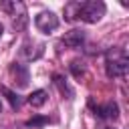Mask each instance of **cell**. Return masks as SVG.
I'll return each instance as SVG.
<instances>
[{
  "label": "cell",
  "mask_w": 129,
  "mask_h": 129,
  "mask_svg": "<svg viewBox=\"0 0 129 129\" xmlns=\"http://www.w3.org/2000/svg\"><path fill=\"white\" fill-rule=\"evenodd\" d=\"M129 71V56L123 46H111L105 52V75L109 79H121Z\"/></svg>",
  "instance_id": "cell-1"
},
{
  "label": "cell",
  "mask_w": 129,
  "mask_h": 129,
  "mask_svg": "<svg viewBox=\"0 0 129 129\" xmlns=\"http://www.w3.org/2000/svg\"><path fill=\"white\" fill-rule=\"evenodd\" d=\"M105 2L101 0H87V2H77V16L75 20H83L87 24H95L105 16Z\"/></svg>",
  "instance_id": "cell-2"
},
{
  "label": "cell",
  "mask_w": 129,
  "mask_h": 129,
  "mask_svg": "<svg viewBox=\"0 0 129 129\" xmlns=\"http://www.w3.org/2000/svg\"><path fill=\"white\" fill-rule=\"evenodd\" d=\"M0 8L10 14L12 28L16 32H22L28 26V12H26V6L22 2H18V0H4V2H0Z\"/></svg>",
  "instance_id": "cell-3"
},
{
  "label": "cell",
  "mask_w": 129,
  "mask_h": 129,
  "mask_svg": "<svg viewBox=\"0 0 129 129\" xmlns=\"http://www.w3.org/2000/svg\"><path fill=\"white\" fill-rule=\"evenodd\" d=\"M34 26L38 28V32L42 34H50L58 28V16L52 10H42L34 16Z\"/></svg>",
  "instance_id": "cell-4"
},
{
  "label": "cell",
  "mask_w": 129,
  "mask_h": 129,
  "mask_svg": "<svg viewBox=\"0 0 129 129\" xmlns=\"http://www.w3.org/2000/svg\"><path fill=\"white\" fill-rule=\"evenodd\" d=\"M89 107L93 109L95 117H99V119H117L119 117V105L115 101H109L105 105H95L93 101H89Z\"/></svg>",
  "instance_id": "cell-5"
},
{
  "label": "cell",
  "mask_w": 129,
  "mask_h": 129,
  "mask_svg": "<svg viewBox=\"0 0 129 129\" xmlns=\"http://www.w3.org/2000/svg\"><path fill=\"white\" fill-rule=\"evenodd\" d=\"M85 40H87V32H85L83 28H71V30L64 32L62 38H60V42H62L64 46H69V48H81V46L85 44Z\"/></svg>",
  "instance_id": "cell-6"
},
{
  "label": "cell",
  "mask_w": 129,
  "mask_h": 129,
  "mask_svg": "<svg viewBox=\"0 0 129 129\" xmlns=\"http://www.w3.org/2000/svg\"><path fill=\"white\" fill-rule=\"evenodd\" d=\"M42 52H44V44H40V42H24L22 44V48H20V54L26 58V60H36V58H40L42 56Z\"/></svg>",
  "instance_id": "cell-7"
},
{
  "label": "cell",
  "mask_w": 129,
  "mask_h": 129,
  "mask_svg": "<svg viewBox=\"0 0 129 129\" xmlns=\"http://www.w3.org/2000/svg\"><path fill=\"white\" fill-rule=\"evenodd\" d=\"M10 73L12 77L18 81V87H26L28 81H30V73H28V67L22 64V62H12L10 64Z\"/></svg>",
  "instance_id": "cell-8"
},
{
  "label": "cell",
  "mask_w": 129,
  "mask_h": 129,
  "mask_svg": "<svg viewBox=\"0 0 129 129\" xmlns=\"http://www.w3.org/2000/svg\"><path fill=\"white\" fill-rule=\"evenodd\" d=\"M52 83L56 85V89L60 91V95H62V97H67L69 101H73V99H75V91H73V87L67 83V79H64L62 75L54 73V75H52Z\"/></svg>",
  "instance_id": "cell-9"
},
{
  "label": "cell",
  "mask_w": 129,
  "mask_h": 129,
  "mask_svg": "<svg viewBox=\"0 0 129 129\" xmlns=\"http://www.w3.org/2000/svg\"><path fill=\"white\" fill-rule=\"evenodd\" d=\"M46 99H48V93H46L44 89H36V91H32V93L26 97V103H28L30 107L38 109V107H42V105L46 103Z\"/></svg>",
  "instance_id": "cell-10"
},
{
  "label": "cell",
  "mask_w": 129,
  "mask_h": 129,
  "mask_svg": "<svg viewBox=\"0 0 129 129\" xmlns=\"http://www.w3.org/2000/svg\"><path fill=\"white\" fill-rule=\"evenodd\" d=\"M0 93H2V95H4L6 99H8V103H10V107H12L14 111H18V109H20V105H22V99H20V97H18V95H16L14 91H10L8 87L0 85Z\"/></svg>",
  "instance_id": "cell-11"
},
{
  "label": "cell",
  "mask_w": 129,
  "mask_h": 129,
  "mask_svg": "<svg viewBox=\"0 0 129 129\" xmlns=\"http://www.w3.org/2000/svg\"><path fill=\"white\" fill-rule=\"evenodd\" d=\"M69 69H71V73H73L77 79H81V77L85 75V62H83V60H73V62L69 64Z\"/></svg>",
  "instance_id": "cell-12"
},
{
  "label": "cell",
  "mask_w": 129,
  "mask_h": 129,
  "mask_svg": "<svg viewBox=\"0 0 129 129\" xmlns=\"http://www.w3.org/2000/svg\"><path fill=\"white\" fill-rule=\"evenodd\" d=\"M75 16H77V2H69V4L64 6V18H67L69 22H73Z\"/></svg>",
  "instance_id": "cell-13"
},
{
  "label": "cell",
  "mask_w": 129,
  "mask_h": 129,
  "mask_svg": "<svg viewBox=\"0 0 129 129\" xmlns=\"http://www.w3.org/2000/svg\"><path fill=\"white\" fill-rule=\"evenodd\" d=\"M44 123H48V117H32V119H28L26 121V127H40V125H44Z\"/></svg>",
  "instance_id": "cell-14"
},
{
  "label": "cell",
  "mask_w": 129,
  "mask_h": 129,
  "mask_svg": "<svg viewBox=\"0 0 129 129\" xmlns=\"http://www.w3.org/2000/svg\"><path fill=\"white\" fill-rule=\"evenodd\" d=\"M2 34H4V24L0 22V38H2Z\"/></svg>",
  "instance_id": "cell-15"
},
{
  "label": "cell",
  "mask_w": 129,
  "mask_h": 129,
  "mask_svg": "<svg viewBox=\"0 0 129 129\" xmlns=\"http://www.w3.org/2000/svg\"><path fill=\"white\" fill-rule=\"evenodd\" d=\"M105 129H117V127H105Z\"/></svg>",
  "instance_id": "cell-16"
},
{
  "label": "cell",
  "mask_w": 129,
  "mask_h": 129,
  "mask_svg": "<svg viewBox=\"0 0 129 129\" xmlns=\"http://www.w3.org/2000/svg\"><path fill=\"white\" fill-rule=\"evenodd\" d=\"M0 113H2V101H0Z\"/></svg>",
  "instance_id": "cell-17"
}]
</instances>
